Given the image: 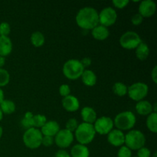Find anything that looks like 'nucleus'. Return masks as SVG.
<instances>
[{
	"instance_id": "f257e3e1",
	"label": "nucleus",
	"mask_w": 157,
	"mask_h": 157,
	"mask_svg": "<svg viewBox=\"0 0 157 157\" xmlns=\"http://www.w3.org/2000/svg\"><path fill=\"white\" fill-rule=\"evenodd\" d=\"M75 20L80 28L84 30H92L99 25L98 12L94 8L86 6L78 11Z\"/></svg>"
},
{
	"instance_id": "f03ea898",
	"label": "nucleus",
	"mask_w": 157,
	"mask_h": 157,
	"mask_svg": "<svg viewBox=\"0 0 157 157\" xmlns=\"http://www.w3.org/2000/svg\"><path fill=\"white\" fill-rule=\"evenodd\" d=\"M96 135L93 124L81 123L78 125V128L75 131V135L76 140L80 144L87 145L90 144L94 140Z\"/></svg>"
},
{
	"instance_id": "7ed1b4c3",
	"label": "nucleus",
	"mask_w": 157,
	"mask_h": 157,
	"mask_svg": "<svg viewBox=\"0 0 157 157\" xmlns=\"http://www.w3.org/2000/svg\"><path fill=\"white\" fill-rule=\"evenodd\" d=\"M136 122V118L132 111H123L118 113L114 118L113 124L117 130H130L133 128Z\"/></svg>"
},
{
	"instance_id": "20e7f679",
	"label": "nucleus",
	"mask_w": 157,
	"mask_h": 157,
	"mask_svg": "<svg viewBox=\"0 0 157 157\" xmlns=\"http://www.w3.org/2000/svg\"><path fill=\"white\" fill-rule=\"evenodd\" d=\"M84 70L81 61L78 59L67 60L62 67L63 75L70 80H77L81 78Z\"/></svg>"
},
{
	"instance_id": "39448f33",
	"label": "nucleus",
	"mask_w": 157,
	"mask_h": 157,
	"mask_svg": "<svg viewBox=\"0 0 157 157\" xmlns=\"http://www.w3.org/2000/svg\"><path fill=\"white\" fill-rule=\"evenodd\" d=\"M124 144L130 150H138L145 147V135L138 130H130L125 135Z\"/></svg>"
},
{
	"instance_id": "423d86ee",
	"label": "nucleus",
	"mask_w": 157,
	"mask_h": 157,
	"mask_svg": "<svg viewBox=\"0 0 157 157\" xmlns=\"http://www.w3.org/2000/svg\"><path fill=\"white\" fill-rule=\"evenodd\" d=\"M43 135L39 129L32 127L28 129L23 134V143L26 147L31 150H35L41 145Z\"/></svg>"
},
{
	"instance_id": "0eeeda50",
	"label": "nucleus",
	"mask_w": 157,
	"mask_h": 157,
	"mask_svg": "<svg viewBox=\"0 0 157 157\" xmlns=\"http://www.w3.org/2000/svg\"><path fill=\"white\" fill-rule=\"evenodd\" d=\"M141 42L142 39L139 34L133 31H127L124 32L120 38V44L121 47L127 50L136 49Z\"/></svg>"
},
{
	"instance_id": "6e6552de",
	"label": "nucleus",
	"mask_w": 157,
	"mask_h": 157,
	"mask_svg": "<svg viewBox=\"0 0 157 157\" xmlns=\"http://www.w3.org/2000/svg\"><path fill=\"white\" fill-rule=\"evenodd\" d=\"M148 85L143 82H136L129 86L127 88V94L130 99L137 102L144 100L148 94Z\"/></svg>"
},
{
	"instance_id": "1a4fd4ad",
	"label": "nucleus",
	"mask_w": 157,
	"mask_h": 157,
	"mask_svg": "<svg viewBox=\"0 0 157 157\" xmlns=\"http://www.w3.org/2000/svg\"><path fill=\"white\" fill-rule=\"evenodd\" d=\"M99 24L108 28L115 24L117 19L116 10L112 7H106L98 12Z\"/></svg>"
},
{
	"instance_id": "9d476101",
	"label": "nucleus",
	"mask_w": 157,
	"mask_h": 157,
	"mask_svg": "<svg viewBox=\"0 0 157 157\" xmlns=\"http://www.w3.org/2000/svg\"><path fill=\"white\" fill-rule=\"evenodd\" d=\"M93 125L95 132L101 135H107L114 127L113 120L106 116L98 118Z\"/></svg>"
},
{
	"instance_id": "9b49d317",
	"label": "nucleus",
	"mask_w": 157,
	"mask_h": 157,
	"mask_svg": "<svg viewBox=\"0 0 157 157\" xmlns=\"http://www.w3.org/2000/svg\"><path fill=\"white\" fill-rule=\"evenodd\" d=\"M74 138H75V136L73 133L66 129H61L55 136L54 142L59 148H61V150H64L71 145L74 141Z\"/></svg>"
},
{
	"instance_id": "f8f14e48",
	"label": "nucleus",
	"mask_w": 157,
	"mask_h": 157,
	"mask_svg": "<svg viewBox=\"0 0 157 157\" xmlns=\"http://www.w3.org/2000/svg\"><path fill=\"white\" fill-rule=\"evenodd\" d=\"M139 12L144 18L153 16L156 11V4L153 0H144L139 6Z\"/></svg>"
},
{
	"instance_id": "ddd939ff",
	"label": "nucleus",
	"mask_w": 157,
	"mask_h": 157,
	"mask_svg": "<svg viewBox=\"0 0 157 157\" xmlns=\"http://www.w3.org/2000/svg\"><path fill=\"white\" fill-rule=\"evenodd\" d=\"M107 141L114 147H122L125 141V134L121 130L113 129L107 134Z\"/></svg>"
},
{
	"instance_id": "4468645a",
	"label": "nucleus",
	"mask_w": 157,
	"mask_h": 157,
	"mask_svg": "<svg viewBox=\"0 0 157 157\" xmlns=\"http://www.w3.org/2000/svg\"><path fill=\"white\" fill-rule=\"evenodd\" d=\"M62 106L67 112H76L80 107V102L74 95H68L62 99Z\"/></svg>"
},
{
	"instance_id": "2eb2a0df",
	"label": "nucleus",
	"mask_w": 157,
	"mask_h": 157,
	"mask_svg": "<svg viewBox=\"0 0 157 157\" xmlns=\"http://www.w3.org/2000/svg\"><path fill=\"white\" fill-rule=\"evenodd\" d=\"M61 130L58 123L55 121H49L45 123L44 126L41 128V132L43 136H52L55 137V135Z\"/></svg>"
},
{
	"instance_id": "dca6fc26",
	"label": "nucleus",
	"mask_w": 157,
	"mask_h": 157,
	"mask_svg": "<svg viewBox=\"0 0 157 157\" xmlns=\"http://www.w3.org/2000/svg\"><path fill=\"white\" fill-rule=\"evenodd\" d=\"M81 116L84 123L94 124L98 119V115L94 108L90 107H83L81 111Z\"/></svg>"
},
{
	"instance_id": "f3484780",
	"label": "nucleus",
	"mask_w": 157,
	"mask_h": 157,
	"mask_svg": "<svg viewBox=\"0 0 157 157\" xmlns=\"http://www.w3.org/2000/svg\"><path fill=\"white\" fill-rule=\"evenodd\" d=\"M153 104L146 100H142L140 101H138L135 106L136 112L138 114L142 115V116H148L151 113H153Z\"/></svg>"
},
{
	"instance_id": "a211bd4d",
	"label": "nucleus",
	"mask_w": 157,
	"mask_h": 157,
	"mask_svg": "<svg viewBox=\"0 0 157 157\" xmlns=\"http://www.w3.org/2000/svg\"><path fill=\"white\" fill-rule=\"evenodd\" d=\"M12 42L8 36H0V56L6 57L12 51Z\"/></svg>"
},
{
	"instance_id": "6ab92c4d",
	"label": "nucleus",
	"mask_w": 157,
	"mask_h": 157,
	"mask_svg": "<svg viewBox=\"0 0 157 157\" xmlns=\"http://www.w3.org/2000/svg\"><path fill=\"white\" fill-rule=\"evenodd\" d=\"M91 35L95 39L103 41L108 38L110 35V31H109L108 28L101 25H98L92 29Z\"/></svg>"
},
{
	"instance_id": "aec40b11",
	"label": "nucleus",
	"mask_w": 157,
	"mask_h": 157,
	"mask_svg": "<svg viewBox=\"0 0 157 157\" xmlns=\"http://www.w3.org/2000/svg\"><path fill=\"white\" fill-rule=\"evenodd\" d=\"M71 157H89L90 150L88 147L82 144H76L71 150Z\"/></svg>"
},
{
	"instance_id": "412c9836",
	"label": "nucleus",
	"mask_w": 157,
	"mask_h": 157,
	"mask_svg": "<svg viewBox=\"0 0 157 157\" xmlns=\"http://www.w3.org/2000/svg\"><path fill=\"white\" fill-rule=\"evenodd\" d=\"M81 80L82 82L87 87H93L97 83V75L93 71L91 70H84L81 75Z\"/></svg>"
},
{
	"instance_id": "4be33fe9",
	"label": "nucleus",
	"mask_w": 157,
	"mask_h": 157,
	"mask_svg": "<svg viewBox=\"0 0 157 157\" xmlns=\"http://www.w3.org/2000/svg\"><path fill=\"white\" fill-rule=\"evenodd\" d=\"M136 56L140 61H145L150 55V48L147 43L142 42L136 47Z\"/></svg>"
},
{
	"instance_id": "5701e85b",
	"label": "nucleus",
	"mask_w": 157,
	"mask_h": 157,
	"mask_svg": "<svg viewBox=\"0 0 157 157\" xmlns=\"http://www.w3.org/2000/svg\"><path fill=\"white\" fill-rule=\"evenodd\" d=\"M15 103L10 100H4L0 104V109L2 112L6 114H11L14 113L15 110Z\"/></svg>"
},
{
	"instance_id": "b1692460",
	"label": "nucleus",
	"mask_w": 157,
	"mask_h": 157,
	"mask_svg": "<svg viewBox=\"0 0 157 157\" xmlns=\"http://www.w3.org/2000/svg\"><path fill=\"white\" fill-rule=\"evenodd\" d=\"M45 38L41 32H35L31 35V42L35 47H41L44 44Z\"/></svg>"
},
{
	"instance_id": "393cba45",
	"label": "nucleus",
	"mask_w": 157,
	"mask_h": 157,
	"mask_svg": "<svg viewBox=\"0 0 157 157\" xmlns=\"http://www.w3.org/2000/svg\"><path fill=\"white\" fill-rule=\"evenodd\" d=\"M157 113L153 112L147 118V127L150 131L156 133L157 132Z\"/></svg>"
},
{
	"instance_id": "a878e982",
	"label": "nucleus",
	"mask_w": 157,
	"mask_h": 157,
	"mask_svg": "<svg viewBox=\"0 0 157 157\" xmlns=\"http://www.w3.org/2000/svg\"><path fill=\"white\" fill-rule=\"evenodd\" d=\"M127 87L122 82H116L113 86V92L119 97H124L127 94Z\"/></svg>"
},
{
	"instance_id": "bb28decb",
	"label": "nucleus",
	"mask_w": 157,
	"mask_h": 157,
	"mask_svg": "<svg viewBox=\"0 0 157 157\" xmlns=\"http://www.w3.org/2000/svg\"><path fill=\"white\" fill-rule=\"evenodd\" d=\"M33 116L34 114L30 111H28L25 113L24 117L21 121V126L26 130L30 129L33 127Z\"/></svg>"
},
{
	"instance_id": "cd10ccee",
	"label": "nucleus",
	"mask_w": 157,
	"mask_h": 157,
	"mask_svg": "<svg viewBox=\"0 0 157 157\" xmlns=\"http://www.w3.org/2000/svg\"><path fill=\"white\" fill-rule=\"evenodd\" d=\"M47 122V117L43 114H35L33 116V127L35 128H41Z\"/></svg>"
},
{
	"instance_id": "c85d7f7f",
	"label": "nucleus",
	"mask_w": 157,
	"mask_h": 157,
	"mask_svg": "<svg viewBox=\"0 0 157 157\" xmlns=\"http://www.w3.org/2000/svg\"><path fill=\"white\" fill-rule=\"evenodd\" d=\"M10 81V75L9 71L4 68H0V87H5Z\"/></svg>"
},
{
	"instance_id": "c756f323",
	"label": "nucleus",
	"mask_w": 157,
	"mask_h": 157,
	"mask_svg": "<svg viewBox=\"0 0 157 157\" xmlns=\"http://www.w3.org/2000/svg\"><path fill=\"white\" fill-rule=\"evenodd\" d=\"M78 125H79V124H78V121H77L75 118H70V119L67 121V123H66L65 129L66 130H69L70 132H71V133H73V132H75V130H76V129L78 128Z\"/></svg>"
},
{
	"instance_id": "7c9ffc66",
	"label": "nucleus",
	"mask_w": 157,
	"mask_h": 157,
	"mask_svg": "<svg viewBox=\"0 0 157 157\" xmlns=\"http://www.w3.org/2000/svg\"><path fill=\"white\" fill-rule=\"evenodd\" d=\"M10 32L11 27L9 23L6 21L0 23V36H8Z\"/></svg>"
},
{
	"instance_id": "2f4dec72",
	"label": "nucleus",
	"mask_w": 157,
	"mask_h": 157,
	"mask_svg": "<svg viewBox=\"0 0 157 157\" xmlns=\"http://www.w3.org/2000/svg\"><path fill=\"white\" fill-rule=\"evenodd\" d=\"M117 157H132V150L126 146H122L118 150Z\"/></svg>"
},
{
	"instance_id": "473e14b6",
	"label": "nucleus",
	"mask_w": 157,
	"mask_h": 157,
	"mask_svg": "<svg viewBox=\"0 0 157 157\" xmlns=\"http://www.w3.org/2000/svg\"><path fill=\"white\" fill-rule=\"evenodd\" d=\"M59 94H61V96L63 97V98H65V97L70 95L71 88L70 87H69L68 84H61L59 87Z\"/></svg>"
},
{
	"instance_id": "72a5a7b5",
	"label": "nucleus",
	"mask_w": 157,
	"mask_h": 157,
	"mask_svg": "<svg viewBox=\"0 0 157 157\" xmlns=\"http://www.w3.org/2000/svg\"><path fill=\"white\" fill-rule=\"evenodd\" d=\"M129 0H113L112 4L117 9H124L129 4Z\"/></svg>"
},
{
	"instance_id": "f704fd0d",
	"label": "nucleus",
	"mask_w": 157,
	"mask_h": 157,
	"mask_svg": "<svg viewBox=\"0 0 157 157\" xmlns=\"http://www.w3.org/2000/svg\"><path fill=\"white\" fill-rule=\"evenodd\" d=\"M151 156V151L147 147H142L137 150V156L136 157H150Z\"/></svg>"
},
{
	"instance_id": "c9c22d12",
	"label": "nucleus",
	"mask_w": 157,
	"mask_h": 157,
	"mask_svg": "<svg viewBox=\"0 0 157 157\" xmlns=\"http://www.w3.org/2000/svg\"><path fill=\"white\" fill-rule=\"evenodd\" d=\"M144 21V17L139 13H136L133 15L131 18V22L133 25L138 26L141 24Z\"/></svg>"
},
{
	"instance_id": "e433bc0d",
	"label": "nucleus",
	"mask_w": 157,
	"mask_h": 157,
	"mask_svg": "<svg viewBox=\"0 0 157 157\" xmlns=\"http://www.w3.org/2000/svg\"><path fill=\"white\" fill-rule=\"evenodd\" d=\"M54 144V137L48 136H43L42 141H41V145H44V147H51Z\"/></svg>"
},
{
	"instance_id": "4c0bfd02",
	"label": "nucleus",
	"mask_w": 157,
	"mask_h": 157,
	"mask_svg": "<svg viewBox=\"0 0 157 157\" xmlns=\"http://www.w3.org/2000/svg\"><path fill=\"white\" fill-rule=\"evenodd\" d=\"M55 157H71V155L65 150H61V149L56 152Z\"/></svg>"
},
{
	"instance_id": "58836bf2",
	"label": "nucleus",
	"mask_w": 157,
	"mask_h": 157,
	"mask_svg": "<svg viewBox=\"0 0 157 157\" xmlns=\"http://www.w3.org/2000/svg\"><path fill=\"white\" fill-rule=\"evenodd\" d=\"M151 78H152V80L153 81V82H154L155 84H156L157 82V66L156 65H155L154 67H153V70H152Z\"/></svg>"
},
{
	"instance_id": "ea45409f",
	"label": "nucleus",
	"mask_w": 157,
	"mask_h": 157,
	"mask_svg": "<svg viewBox=\"0 0 157 157\" xmlns=\"http://www.w3.org/2000/svg\"><path fill=\"white\" fill-rule=\"evenodd\" d=\"M81 62L82 65L84 66V68H85V67H88L91 64V59L89 58H84L82 60H81Z\"/></svg>"
},
{
	"instance_id": "a19ab883",
	"label": "nucleus",
	"mask_w": 157,
	"mask_h": 157,
	"mask_svg": "<svg viewBox=\"0 0 157 157\" xmlns=\"http://www.w3.org/2000/svg\"><path fill=\"white\" fill-rule=\"evenodd\" d=\"M5 64H6V58L2 56H0V68H2Z\"/></svg>"
},
{
	"instance_id": "79ce46f5",
	"label": "nucleus",
	"mask_w": 157,
	"mask_h": 157,
	"mask_svg": "<svg viewBox=\"0 0 157 157\" xmlns=\"http://www.w3.org/2000/svg\"><path fill=\"white\" fill-rule=\"evenodd\" d=\"M4 93H3V90H2L1 87H0V104L1 103L4 101Z\"/></svg>"
},
{
	"instance_id": "37998d69",
	"label": "nucleus",
	"mask_w": 157,
	"mask_h": 157,
	"mask_svg": "<svg viewBox=\"0 0 157 157\" xmlns=\"http://www.w3.org/2000/svg\"><path fill=\"white\" fill-rule=\"evenodd\" d=\"M2 133H3V129L2 127L0 126V138H1L2 136Z\"/></svg>"
},
{
	"instance_id": "c03bdc74",
	"label": "nucleus",
	"mask_w": 157,
	"mask_h": 157,
	"mask_svg": "<svg viewBox=\"0 0 157 157\" xmlns=\"http://www.w3.org/2000/svg\"><path fill=\"white\" fill-rule=\"evenodd\" d=\"M2 118H3V113H2V112L1 109H0V121H1L2 120Z\"/></svg>"
},
{
	"instance_id": "a18cd8bd",
	"label": "nucleus",
	"mask_w": 157,
	"mask_h": 157,
	"mask_svg": "<svg viewBox=\"0 0 157 157\" xmlns=\"http://www.w3.org/2000/svg\"><path fill=\"white\" fill-rule=\"evenodd\" d=\"M153 157H156V152H155V153H154V156H153Z\"/></svg>"
},
{
	"instance_id": "49530a36",
	"label": "nucleus",
	"mask_w": 157,
	"mask_h": 157,
	"mask_svg": "<svg viewBox=\"0 0 157 157\" xmlns=\"http://www.w3.org/2000/svg\"><path fill=\"white\" fill-rule=\"evenodd\" d=\"M133 157H136V156H133Z\"/></svg>"
}]
</instances>
